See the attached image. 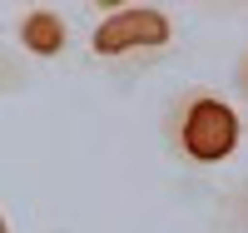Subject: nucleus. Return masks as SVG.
Wrapping results in <instances>:
<instances>
[{"instance_id": "1", "label": "nucleus", "mask_w": 248, "mask_h": 233, "mask_svg": "<svg viewBox=\"0 0 248 233\" xmlns=\"http://www.w3.org/2000/svg\"><path fill=\"white\" fill-rule=\"evenodd\" d=\"M159 144L184 174L229 169L243 149V99L209 79L179 84L159 104Z\"/></svg>"}, {"instance_id": "6", "label": "nucleus", "mask_w": 248, "mask_h": 233, "mask_svg": "<svg viewBox=\"0 0 248 233\" xmlns=\"http://www.w3.org/2000/svg\"><path fill=\"white\" fill-rule=\"evenodd\" d=\"M0 233H20V228H15V218L5 214V203H0Z\"/></svg>"}, {"instance_id": "3", "label": "nucleus", "mask_w": 248, "mask_h": 233, "mask_svg": "<svg viewBox=\"0 0 248 233\" xmlns=\"http://www.w3.org/2000/svg\"><path fill=\"white\" fill-rule=\"evenodd\" d=\"M5 45L25 60V65H65L79 50V30L70 10L60 5H15L5 20Z\"/></svg>"}, {"instance_id": "5", "label": "nucleus", "mask_w": 248, "mask_h": 233, "mask_svg": "<svg viewBox=\"0 0 248 233\" xmlns=\"http://www.w3.org/2000/svg\"><path fill=\"white\" fill-rule=\"evenodd\" d=\"M20 90H30V65L5 45V40H0V99H5V94H20Z\"/></svg>"}, {"instance_id": "4", "label": "nucleus", "mask_w": 248, "mask_h": 233, "mask_svg": "<svg viewBox=\"0 0 248 233\" xmlns=\"http://www.w3.org/2000/svg\"><path fill=\"white\" fill-rule=\"evenodd\" d=\"M209 218H214L218 233H243V223H248V208H243V179H229L223 188H214Z\"/></svg>"}, {"instance_id": "2", "label": "nucleus", "mask_w": 248, "mask_h": 233, "mask_svg": "<svg viewBox=\"0 0 248 233\" xmlns=\"http://www.w3.org/2000/svg\"><path fill=\"white\" fill-rule=\"evenodd\" d=\"M184 25L169 5H149V0H119V5H94L90 25L79 35V60L94 75L109 79H139L154 75L179 55Z\"/></svg>"}]
</instances>
